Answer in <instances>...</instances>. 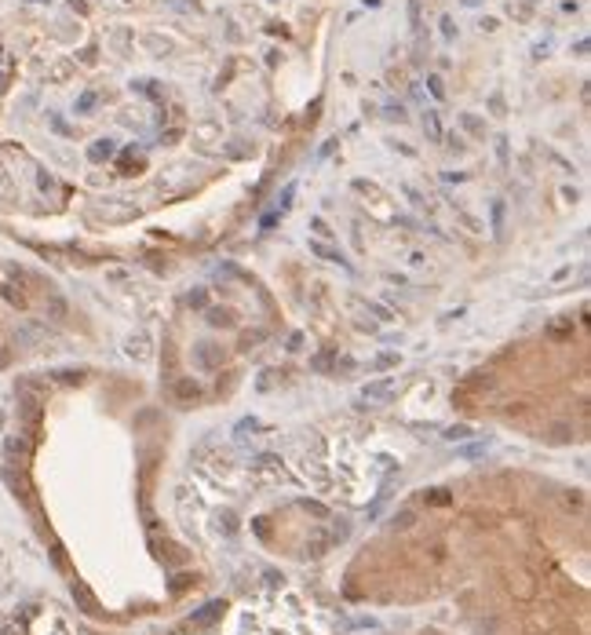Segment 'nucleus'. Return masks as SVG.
Masks as SVG:
<instances>
[{"mask_svg": "<svg viewBox=\"0 0 591 635\" xmlns=\"http://www.w3.org/2000/svg\"><path fill=\"white\" fill-rule=\"evenodd\" d=\"M467 435H471V431H467V427H453V431H449V435H445V438H467Z\"/></svg>", "mask_w": 591, "mask_h": 635, "instance_id": "obj_10", "label": "nucleus"}, {"mask_svg": "<svg viewBox=\"0 0 591 635\" xmlns=\"http://www.w3.org/2000/svg\"><path fill=\"white\" fill-rule=\"evenodd\" d=\"M310 226H314V234H318V238H332L329 223H325V219H318V215H314V219H310Z\"/></svg>", "mask_w": 591, "mask_h": 635, "instance_id": "obj_5", "label": "nucleus"}, {"mask_svg": "<svg viewBox=\"0 0 591 635\" xmlns=\"http://www.w3.org/2000/svg\"><path fill=\"white\" fill-rule=\"evenodd\" d=\"M500 226H504V205L496 201V205H493V230H496V234H500Z\"/></svg>", "mask_w": 591, "mask_h": 635, "instance_id": "obj_6", "label": "nucleus"}, {"mask_svg": "<svg viewBox=\"0 0 591 635\" xmlns=\"http://www.w3.org/2000/svg\"><path fill=\"white\" fill-rule=\"evenodd\" d=\"M91 102H95V95H91V91H84V95H81V102H77V113H84Z\"/></svg>", "mask_w": 591, "mask_h": 635, "instance_id": "obj_8", "label": "nucleus"}, {"mask_svg": "<svg viewBox=\"0 0 591 635\" xmlns=\"http://www.w3.org/2000/svg\"><path fill=\"white\" fill-rule=\"evenodd\" d=\"M427 84H431V91H434V99H442V95H445V88H442V77H431Z\"/></svg>", "mask_w": 591, "mask_h": 635, "instance_id": "obj_7", "label": "nucleus"}, {"mask_svg": "<svg viewBox=\"0 0 591 635\" xmlns=\"http://www.w3.org/2000/svg\"><path fill=\"white\" fill-rule=\"evenodd\" d=\"M310 252L321 256L325 263H343V256H339L336 249H329V245H321V241H310Z\"/></svg>", "mask_w": 591, "mask_h": 635, "instance_id": "obj_2", "label": "nucleus"}, {"mask_svg": "<svg viewBox=\"0 0 591 635\" xmlns=\"http://www.w3.org/2000/svg\"><path fill=\"white\" fill-rule=\"evenodd\" d=\"M292 194H296V187H285V194H281V212L292 205Z\"/></svg>", "mask_w": 591, "mask_h": 635, "instance_id": "obj_9", "label": "nucleus"}, {"mask_svg": "<svg viewBox=\"0 0 591 635\" xmlns=\"http://www.w3.org/2000/svg\"><path fill=\"white\" fill-rule=\"evenodd\" d=\"M394 387H398V380L394 376H380V380H369L365 387H362V401H369V406H376V401H387L394 394Z\"/></svg>", "mask_w": 591, "mask_h": 635, "instance_id": "obj_1", "label": "nucleus"}, {"mask_svg": "<svg viewBox=\"0 0 591 635\" xmlns=\"http://www.w3.org/2000/svg\"><path fill=\"white\" fill-rule=\"evenodd\" d=\"M424 128L431 132V139H442V128H438V117H434V113L424 117Z\"/></svg>", "mask_w": 591, "mask_h": 635, "instance_id": "obj_4", "label": "nucleus"}, {"mask_svg": "<svg viewBox=\"0 0 591 635\" xmlns=\"http://www.w3.org/2000/svg\"><path fill=\"white\" fill-rule=\"evenodd\" d=\"M110 143H113V139H99V146H91V157L99 161V157H106V153H113V146H110Z\"/></svg>", "mask_w": 591, "mask_h": 635, "instance_id": "obj_3", "label": "nucleus"}]
</instances>
